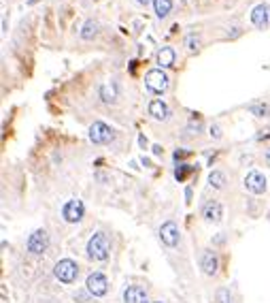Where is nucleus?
I'll return each mask as SVG.
<instances>
[{
	"label": "nucleus",
	"mask_w": 270,
	"mask_h": 303,
	"mask_svg": "<svg viewBox=\"0 0 270 303\" xmlns=\"http://www.w3.org/2000/svg\"><path fill=\"white\" fill-rule=\"evenodd\" d=\"M111 254V241L104 233H94L87 241V256L94 260H107Z\"/></svg>",
	"instance_id": "f257e3e1"
},
{
	"label": "nucleus",
	"mask_w": 270,
	"mask_h": 303,
	"mask_svg": "<svg viewBox=\"0 0 270 303\" xmlns=\"http://www.w3.org/2000/svg\"><path fill=\"white\" fill-rule=\"evenodd\" d=\"M54 276H56V280H60L62 284H73L79 276V265L75 263L73 259H62V260H58L54 267Z\"/></svg>",
	"instance_id": "f03ea898"
},
{
	"label": "nucleus",
	"mask_w": 270,
	"mask_h": 303,
	"mask_svg": "<svg viewBox=\"0 0 270 303\" xmlns=\"http://www.w3.org/2000/svg\"><path fill=\"white\" fill-rule=\"evenodd\" d=\"M145 86L154 94H164L168 90V75L164 73V68H151L145 75Z\"/></svg>",
	"instance_id": "7ed1b4c3"
},
{
	"label": "nucleus",
	"mask_w": 270,
	"mask_h": 303,
	"mask_svg": "<svg viewBox=\"0 0 270 303\" xmlns=\"http://www.w3.org/2000/svg\"><path fill=\"white\" fill-rule=\"evenodd\" d=\"M113 137H115V130L109 124H104V122H94L90 126V141L92 143L104 145V143L113 141Z\"/></svg>",
	"instance_id": "20e7f679"
},
{
	"label": "nucleus",
	"mask_w": 270,
	"mask_h": 303,
	"mask_svg": "<svg viewBox=\"0 0 270 303\" xmlns=\"http://www.w3.org/2000/svg\"><path fill=\"white\" fill-rule=\"evenodd\" d=\"M83 214H85V205H83V201H79V199H70L64 203V207H62V218L70 224H77L79 220L83 218Z\"/></svg>",
	"instance_id": "39448f33"
},
{
	"label": "nucleus",
	"mask_w": 270,
	"mask_h": 303,
	"mask_svg": "<svg viewBox=\"0 0 270 303\" xmlns=\"http://www.w3.org/2000/svg\"><path fill=\"white\" fill-rule=\"evenodd\" d=\"M28 252L30 254H43L47 248H49V235H47L45 229L34 231L30 237H28Z\"/></svg>",
	"instance_id": "423d86ee"
},
{
	"label": "nucleus",
	"mask_w": 270,
	"mask_h": 303,
	"mask_svg": "<svg viewBox=\"0 0 270 303\" xmlns=\"http://www.w3.org/2000/svg\"><path fill=\"white\" fill-rule=\"evenodd\" d=\"M85 286H87V293L94 295V297H104L107 295V290H109V282H107V278L102 276V273H90L87 276V282H85Z\"/></svg>",
	"instance_id": "0eeeda50"
},
{
	"label": "nucleus",
	"mask_w": 270,
	"mask_h": 303,
	"mask_svg": "<svg viewBox=\"0 0 270 303\" xmlns=\"http://www.w3.org/2000/svg\"><path fill=\"white\" fill-rule=\"evenodd\" d=\"M160 239L164 246L168 248H174L179 243V226L173 222V220H168V222H164L160 226Z\"/></svg>",
	"instance_id": "6e6552de"
},
{
	"label": "nucleus",
	"mask_w": 270,
	"mask_h": 303,
	"mask_svg": "<svg viewBox=\"0 0 270 303\" xmlns=\"http://www.w3.org/2000/svg\"><path fill=\"white\" fill-rule=\"evenodd\" d=\"M251 22H253L255 28H268L270 26V4H257V7H253V11H251Z\"/></svg>",
	"instance_id": "1a4fd4ad"
},
{
	"label": "nucleus",
	"mask_w": 270,
	"mask_h": 303,
	"mask_svg": "<svg viewBox=\"0 0 270 303\" xmlns=\"http://www.w3.org/2000/svg\"><path fill=\"white\" fill-rule=\"evenodd\" d=\"M245 188L249 192H253V195H262L266 190V177L260 171H249L247 177H245Z\"/></svg>",
	"instance_id": "9d476101"
},
{
	"label": "nucleus",
	"mask_w": 270,
	"mask_h": 303,
	"mask_svg": "<svg viewBox=\"0 0 270 303\" xmlns=\"http://www.w3.org/2000/svg\"><path fill=\"white\" fill-rule=\"evenodd\" d=\"M202 214H204L207 222H221V218H224V207H221L219 201H209L207 205H204Z\"/></svg>",
	"instance_id": "9b49d317"
},
{
	"label": "nucleus",
	"mask_w": 270,
	"mask_h": 303,
	"mask_svg": "<svg viewBox=\"0 0 270 303\" xmlns=\"http://www.w3.org/2000/svg\"><path fill=\"white\" fill-rule=\"evenodd\" d=\"M124 303H147V290L143 286H126L124 288Z\"/></svg>",
	"instance_id": "f8f14e48"
},
{
	"label": "nucleus",
	"mask_w": 270,
	"mask_h": 303,
	"mask_svg": "<svg viewBox=\"0 0 270 303\" xmlns=\"http://www.w3.org/2000/svg\"><path fill=\"white\" fill-rule=\"evenodd\" d=\"M200 267L207 276H215L217 273V267H219V260H217V254L213 250H204L202 252V259H200Z\"/></svg>",
	"instance_id": "ddd939ff"
},
{
	"label": "nucleus",
	"mask_w": 270,
	"mask_h": 303,
	"mask_svg": "<svg viewBox=\"0 0 270 303\" xmlns=\"http://www.w3.org/2000/svg\"><path fill=\"white\" fill-rule=\"evenodd\" d=\"M149 115L154 120H168V115H170V111H168V105L162 101V98H154V101L149 103Z\"/></svg>",
	"instance_id": "4468645a"
},
{
	"label": "nucleus",
	"mask_w": 270,
	"mask_h": 303,
	"mask_svg": "<svg viewBox=\"0 0 270 303\" xmlns=\"http://www.w3.org/2000/svg\"><path fill=\"white\" fill-rule=\"evenodd\" d=\"M117 96H119V92H117V84H115V81H104V84L100 86V98H102V103L113 105L117 101Z\"/></svg>",
	"instance_id": "2eb2a0df"
},
{
	"label": "nucleus",
	"mask_w": 270,
	"mask_h": 303,
	"mask_svg": "<svg viewBox=\"0 0 270 303\" xmlns=\"http://www.w3.org/2000/svg\"><path fill=\"white\" fill-rule=\"evenodd\" d=\"M155 60H157V64H160V68H170V66H174L177 54H174L173 47H162L160 51H157Z\"/></svg>",
	"instance_id": "dca6fc26"
},
{
	"label": "nucleus",
	"mask_w": 270,
	"mask_h": 303,
	"mask_svg": "<svg viewBox=\"0 0 270 303\" xmlns=\"http://www.w3.org/2000/svg\"><path fill=\"white\" fill-rule=\"evenodd\" d=\"M154 9H155V15L164 20L173 11V0H154Z\"/></svg>",
	"instance_id": "f3484780"
},
{
	"label": "nucleus",
	"mask_w": 270,
	"mask_h": 303,
	"mask_svg": "<svg viewBox=\"0 0 270 303\" xmlns=\"http://www.w3.org/2000/svg\"><path fill=\"white\" fill-rule=\"evenodd\" d=\"M96 34H98V24L94 20H87L83 24V28H81V39L90 41V39L96 37Z\"/></svg>",
	"instance_id": "a211bd4d"
},
{
	"label": "nucleus",
	"mask_w": 270,
	"mask_h": 303,
	"mask_svg": "<svg viewBox=\"0 0 270 303\" xmlns=\"http://www.w3.org/2000/svg\"><path fill=\"white\" fill-rule=\"evenodd\" d=\"M209 184L213 186L215 190H221L226 186V175L221 171H211L209 173Z\"/></svg>",
	"instance_id": "6ab92c4d"
},
{
	"label": "nucleus",
	"mask_w": 270,
	"mask_h": 303,
	"mask_svg": "<svg viewBox=\"0 0 270 303\" xmlns=\"http://www.w3.org/2000/svg\"><path fill=\"white\" fill-rule=\"evenodd\" d=\"M249 111L253 113V115H268V105H264V103H255V105H251L249 107Z\"/></svg>",
	"instance_id": "aec40b11"
},
{
	"label": "nucleus",
	"mask_w": 270,
	"mask_h": 303,
	"mask_svg": "<svg viewBox=\"0 0 270 303\" xmlns=\"http://www.w3.org/2000/svg\"><path fill=\"white\" fill-rule=\"evenodd\" d=\"M192 169H193V167H190V165H179L177 169H174V177H177L179 182H183V179H185V175H187V173L192 171Z\"/></svg>",
	"instance_id": "412c9836"
},
{
	"label": "nucleus",
	"mask_w": 270,
	"mask_h": 303,
	"mask_svg": "<svg viewBox=\"0 0 270 303\" xmlns=\"http://www.w3.org/2000/svg\"><path fill=\"white\" fill-rule=\"evenodd\" d=\"M215 297H217V303H232V295L228 288H219Z\"/></svg>",
	"instance_id": "4be33fe9"
},
{
	"label": "nucleus",
	"mask_w": 270,
	"mask_h": 303,
	"mask_svg": "<svg viewBox=\"0 0 270 303\" xmlns=\"http://www.w3.org/2000/svg\"><path fill=\"white\" fill-rule=\"evenodd\" d=\"M185 45H187V49H190V51L198 49V37H196V34H190L187 41H185Z\"/></svg>",
	"instance_id": "5701e85b"
},
{
	"label": "nucleus",
	"mask_w": 270,
	"mask_h": 303,
	"mask_svg": "<svg viewBox=\"0 0 270 303\" xmlns=\"http://www.w3.org/2000/svg\"><path fill=\"white\" fill-rule=\"evenodd\" d=\"M211 137L219 139V137H221V130H219V128H217V126H213V128H211Z\"/></svg>",
	"instance_id": "b1692460"
},
{
	"label": "nucleus",
	"mask_w": 270,
	"mask_h": 303,
	"mask_svg": "<svg viewBox=\"0 0 270 303\" xmlns=\"http://www.w3.org/2000/svg\"><path fill=\"white\" fill-rule=\"evenodd\" d=\"M183 156H185V152H174V160H179V158H183Z\"/></svg>",
	"instance_id": "393cba45"
},
{
	"label": "nucleus",
	"mask_w": 270,
	"mask_h": 303,
	"mask_svg": "<svg viewBox=\"0 0 270 303\" xmlns=\"http://www.w3.org/2000/svg\"><path fill=\"white\" fill-rule=\"evenodd\" d=\"M264 160H266V165L270 167V150H266V154H264Z\"/></svg>",
	"instance_id": "a878e982"
},
{
	"label": "nucleus",
	"mask_w": 270,
	"mask_h": 303,
	"mask_svg": "<svg viewBox=\"0 0 270 303\" xmlns=\"http://www.w3.org/2000/svg\"><path fill=\"white\" fill-rule=\"evenodd\" d=\"M154 154H155V156L162 154V148H160V145H154Z\"/></svg>",
	"instance_id": "bb28decb"
},
{
	"label": "nucleus",
	"mask_w": 270,
	"mask_h": 303,
	"mask_svg": "<svg viewBox=\"0 0 270 303\" xmlns=\"http://www.w3.org/2000/svg\"><path fill=\"white\" fill-rule=\"evenodd\" d=\"M136 2H138V4H147V2H149V0H136Z\"/></svg>",
	"instance_id": "cd10ccee"
},
{
	"label": "nucleus",
	"mask_w": 270,
	"mask_h": 303,
	"mask_svg": "<svg viewBox=\"0 0 270 303\" xmlns=\"http://www.w3.org/2000/svg\"><path fill=\"white\" fill-rule=\"evenodd\" d=\"M151 303H162V301H151Z\"/></svg>",
	"instance_id": "c85d7f7f"
}]
</instances>
